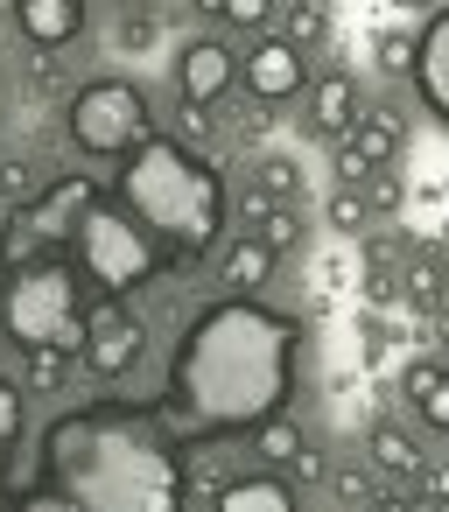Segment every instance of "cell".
I'll return each instance as SVG.
<instances>
[{"instance_id": "6da1fadb", "label": "cell", "mask_w": 449, "mask_h": 512, "mask_svg": "<svg viewBox=\"0 0 449 512\" xmlns=\"http://www.w3.org/2000/svg\"><path fill=\"white\" fill-rule=\"evenodd\" d=\"M295 351H302V323L288 309H267L246 295L197 309L169 358V386L155 400L176 449L253 435L260 421H274L295 393Z\"/></svg>"}, {"instance_id": "7a4b0ae2", "label": "cell", "mask_w": 449, "mask_h": 512, "mask_svg": "<svg viewBox=\"0 0 449 512\" xmlns=\"http://www.w3.org/2000/svg\"><path fill=\"white\" fill-rule=\"evenodd\" d=\"M43 484L78 512H183V449L155 400H92L50 421Z\"/></svg>"}, {"instance_id": "3957f363", "label": "cell", "mask_w": 449, "mask_h": 512, "mask_svg": "<svg viewBox=\"0 0 449 512\" xmlns=\"http://www.w3.org/2000/svg\"><path fill=\"white\" fill-rule=\"evenodd\" d=\"M113 204L134 218V232L155 246L162 267H197L218 232H225V183L218 169H204L183 141L169 134H148L127 162H120V183H113Z\"/></svg>"}, {"instance_id": "277c9868", "label": "cell", "mask_w": 449, "mask_h": 512, "mask_svg": "<svg viewBox=\"0 0 449 512\" xmlns=\"http://www.w3.org/2000/svg\"><path fill=\"white\" fill-rule=\"evenodd\" d=\"M0 323L22 351H78L85 344V288L64 260H29L0 288Z\"/></svg>"}, {"instance_id": "5b68a950", "label": "cell", "mask_w": 449, "mask_h": 512, "mask_svg": "<svg viewBox=\"0 0 449 512\" xmlns=\"http://www.w3.org/2000/svg\"><path fill=\"white\" fill-rule=\"evenodd\" d=\"M71 253L85 260V274L106 288V295H127V288H141L162 260H155V246L134 232V218L113 204V197H92L85 204V218H78V232H71Z\"/></svg>"}, {"instance_id": "8992f818", "label": "cell", "mask_w": 449, "mask_h": 512, "mask_svg": "<svg viewBox=\"0 0 449 512\" xmlns=\"http://www.w3.org/2000/svg\"><path fill=\"white\" fill-rule=\"evenodd\" d=\"M71 141L92 148V155H120V162H127V155L148 141V106H141V92H134L127 78L85 85V92L71 99Z\"/></svg>"}, {"instance_id": "52a82bcc", "label": "cell", "mask_w": 449, "mask_h": 512, "mask_svg": "<svg viewBox=\"0 0 449 512\" xmlns=\"http://www.w3.org/2000/svg\"><path fill=\"white\" fill-rule=\"evenodd\" d=\"M141 344H148V330H141V316H127V309H85V365L99 372V379H120L134 358H141Z\"/></svg>"}, {"instance_id": "ba28073f", "label": "cell", "mask_w": 449, "mask_h": 512, "mask_svg": "<svg viewBox=\"0 0 449 512\" xmlns=\"http://www.w3.org/2000/svg\"><path fill=\"white\" fill-rule=\"evenodd\" d=\"M239 78H246V92H253V99H267V106H281V99H295V92L309 85L302 50H295L288 36H260V43H253V57L239 64Z\"/></svg>"}, {"instance_id": "9c48e42d", "label": "cell", "mask_w": 449, "mask_h": 512, "mask_svg": "<svg viewBox=\"0 0 449 512\" xmlns=\"http://www.w3.org/2000/svg\"><path fill=\"white\" fill-rule=\"evenodd\" d=\"M232 78H239L232 50H225V43H211V36H197V43L176 57V85H183V99H190V106L225 99V92H232Z\"/></svg>"}, {"instance_id": "30bf717a", "label": "cell", "mask_w": 449, "mask_h": 512, "mask_svg": "<svg viewBox=\"0 0 449 512\" xmlns=\"http://www.w3.org/2000/svg\"><path fill=\"white\" fill-rule=\"evenodd\" d=\"M414 92L428 99V113L435 120H449V8L442 15H428V29L414 36Z\"/></svg>"}, {"instance_id": "8fae6325", "label": "cell", "mask_w": 449, "mask_h": 512, "mask_svg": "<svg viewBox=\"0 0 449 512\" xmlns=\"http://www.w3.org/2000/svg\"><path fill=\"white\" fill-rule=\"evenodd\" d=\"M92 197H99V190H92L85 176H64V183H50V190L29 204V232H36V239H71Z\"/></svg>"}, {"instance_id": "7c38bea8", "label": "cell", "mask_w": 449, "mask_h": 512, "mask_svg": "<svg viewBox=\"0 0 449 512\" xmlns=\"http://www.w3.org/2000/svg\"><path fill=\"white\" fill-rule=\"evenodd\" d=\"M15 29H22L36 50H64L71 36H85V8H78V0H22V8H15Z\"/></svg>"}, {"instance_id": "4fadbf2b", "label": "cell", "mask_w": 449, "mask_h": 512, "mask_svg": "<svg viewBox=\"0 0 449 512\" xmlns=\"http://www.w3.org/2000/svg\"><path fill=\"white\" fill-rule=\"evenodd\" d=\"M211 512H295V484H288V477H267V470L225 477V484L211 491Z\"/></svg>"}, {"instance_id": "5bb4252c", "label": "cell", "mask_w": 449, "mask_h": 512, "mask_svg": "<svg viewBox=\"0 0 449 512\" xmlns=\"http://www.w3.org/2000/svg\"><path fill=\"white\" fill-rule=\"evenodd\" d=\"M358 85L351 78H323V85H309V120H316V134H351L358 127Z\"/></svg>"}, {"instance_id": "9a60e30c", "label": "cell", "mask_w": 449, "mask_h": 512, "mask_svg": "<svg viewBox=\"0 0 449 512\" xmlns=\"http://www.w3.org/2000/svg\"><path fill=\"white\" fill-rule=\"evenodd\" d=\"M218 274H225V295H246L253 302V288H267V274H274V253L260 239H232V253L218 260Z\"/></svg>"}, {"instance_id": "2e32d148", "label": "cell", "mask_w": 449, "mask_h": 512, "mask_svg": "<svg viewBox=\"0 0 449 512\" xmlns=\"http://www.w3.org/2000/svg\"><path fill=\"white\" fill-rule=\"evenodd\" d=\"M393 148H400V120H393V113L358 120V134L344 141V155H351L358 169H386V162H393Z\"/></svg>"}, {"instance_id": "e0dca14e", "label": "cell", "mask_w": 449, "mask_h": 512, "mask_svg": "<svg viewBox=\"0 0 449 512\" xmlns=\"http://www.w3.org/2000/svg\"><path fill=\"white\" fill-rule=\"evenodd\" d=\"M253 449H260L267 463H295V456H302V428H295L288 414H274V421L253 428Z\"/></svg>"}, {"instance_id": "ac0fdd59", "label": "cell", "mask_w": 449, "mask_h": 512, "mask_svg": "<svg viewBox=\"0 0 449 512\" xmlns=\"http://www.w3.org/2000/svg\"><path fill=\"white\" fill-rule=\"evenodd\" d=\"M295 239H302V218H295L288 204H260V246H267V253H288Z\"/></svg>"}, {"instance_id": "d6986e66", "label": "cell", "mask_w": 449, "mask_h": 512, "mask_svg": "<svg viewBox=\"0 0 449 512\" xmlns=\"http://www.w3.org/2000/svg\"><path fill=\"white\" fill-rule=\"evenodd\" d=\"M372 463H379V470H414L421 456H414V442H407L400 428H372Z\"/></svg>"}, {"instance_id": "ffe728a7", "label": "cell", "mask_w": 449, "mask_h": 512, "mask_svg": "<svg viewBox=\"0 0 449 512\" xmlns=\"http://www.w3.org/2000/svg\"><path fill=\"white\" fill-rule=\"evenodd\" d=\"M15 442H22V393L0 379V456H8Z\"/></svg>"}, {"instance_id": "44dd1931", "label": "cell", "mask_w": 449, "mask_h": 512, "mask_svg": "<svg viewBox=\"0 0 449 512\" xmlns=\"http://www.w3.org/2000/svg\"><path fill=\"white\" fill-rule=\"evenodd\" d=\"M218 22H232V29H267V22H274V8H267V0H225Z\"/></svg>"}, {"instance_id": "7402d4cb", "label": "cell", "mask_w": 449, "mask_h": 512, "mask_svg": "<svg viewBox=\"0 0 449 512\" xmlns=\"http://www.w3.org/2000/svg\"><path fill=\"white\" fill-rule=\"evenodd\" d=\"M15 512H78V505H71V498H64V491H50V484H43V477H36V484H29V491H22V498H15Z\"/></svg>"}, {"instance_id": "603a6c76", "label": "cell", "mask_w": 449, "mask_h": 512, "mask_svg": "<svg viewBox=\"0 0 449 512\" xmlns=\"http://www.w3.org/2000/svg\"><path fill=\"white\" fill-rule=\"evenodd\" d=\"M421 414H428V428L449 435V372H435V386L421 393Z\"/></svg>"}, {"instance_id": "cb8c5ba5", "label": "cell", "mask_w": 449, "mask_h": 512, "mask_svg": "<svg viewBox=\"0 0 449 512\" xmlns=\"http://www.w3.org/2000/svg\"><path fill=\"white\" fill-rule=\"evenodd\" d=\"M330 218H337L344 232H358V225H365V197H358V190H337V197H330Z\"/></svg>"}, {"instance_id": "d4e9b609", "label": "cell", "mask_w": 449, "mask_h": 512, "mask_svg": "<svg viewBox=\"0 0 449 512\" xmlns=\"http://www.w3.org/2000/svg\"><path fill=\"white\" fill-rule=\"evenodd\" d=\"M379 64H386V71H407V64H414V43H407V36H386V43H379Z\"/></svg>"}, {"instance_id": "484cf974", "label": "cell", "mask_w": 449, "mask_h": 512, "mask_svg": "<svg viewBox=\"0 0 449 512\" xmlns=\"http://www.w3.org/2000/svg\"><path fill=\"white\" fill-rule=\"evenodd\" d=\"M260 183H267V190H295V169H288V162H267Z\"/></svg>"}, {"instance_id": "4316f807", "label": "cell", "mask_w": 449, "mask_h": 512, "mask_svg": "<svg viewBox=\"0 0 449 512\" xmlns=\"http://www.w3.org/2000/svg\"><path fill=\"white\" fill-rule=\"evenodd\" d=\"M288 29H309V36H316V29H323V8H295V15H288Z\"/></svg>"}, {"instance_id": "83f0119b", "label": "cell", "mask_w": 449, "mask_h": 512, "mask_svg": "<svg viewBox=\"0 0 449 512\" xmlns=\"http://www.w3.org/2000/svg\"><path fill=\"white\" fill-rule=\"evenodd\" d=\"M0 512H15V505H8V484H0Z\"/></svg>"}]
</instances>
